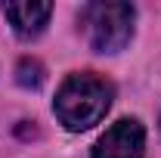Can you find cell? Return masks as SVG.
Returning <instances> with one entry per match:
<instances>
[{
	"label": "cell",
	"instance_id": "7a4b0ae2",
	"mask_svg": "<svg viewBox=\"0 0 161 158\" xmlns=\"http://www.w3.org/2000/svg\"><path fill=\"white\" fill-rule=\"evenodd\" d=\"M133 19L136 9L130 3L105 0V3H87L80 9V25L87 40L96 53H118L133 37Z\"/></svg>",
	"mask_w": 161,
	"mask_h": 158
},
{
	"label": "cell",
	"instance_id": "277c9868",
	"mask_svg": "<svg viewBox=\"0 0 161 158\" xmlns=\"http://www.w3.org/2000/svg\"><path fill=\"white\" fill-rule=\"evenodd\" d=\"M3 16L9 19L13 31H16L19 37L31 40V37H37L40 31L47 28V22L53 16V6H50V3H6V6H3Z\"/></svg>",
	"mask_w": 161,
	"mask_h": 158
},
{
	"label": "cell",
	"instance_id": "5b68a950",
	"mask_svg": "<svg viewBox=\"0 0 161 158\" xmlns=\"http://www.w3.org/2000/svg\"><path fill=\"white\" fill-rule=\"evenodd\" d=\"M19 84L22 87H40L43 84V68L34 59H22L19 62Z\"/></svg>",
	"mask_w": 161,
	"mask_h": 158
},
{
	"label": "cell",
	"instance_id": "6da1fadb",
	"mask_svg": "<svg viewBox=\"0 0 161 158\" xmlns=\"http://www.w3.org/2000/svg\"><path fill=\"white\" fill-rule=\"evenodd\" d=\"M108 105H112V87L99 75L80 71V75H71L62 81L53 112L65 130L78 133V130H90L93 124H99Z\"/></svg>",
	"mask_w": 161,
	"mask_h": 158
},
{
	"label": "cell",
	"instance_id": "3957f363",
	"mask_svg": "<svg viewBox=\"0 0 161 158\" xmlns=\"http://www.w3.org/2000/svg\"><path fill=\"white\" fill-rule=\"evenodd\" d=\"M142 155H146V130L136 118H121L118 124H112L90 152V158H142Z\"/></svg>",
	"mask_w": 161,
	"mask_h": 158
}]
</instances>
